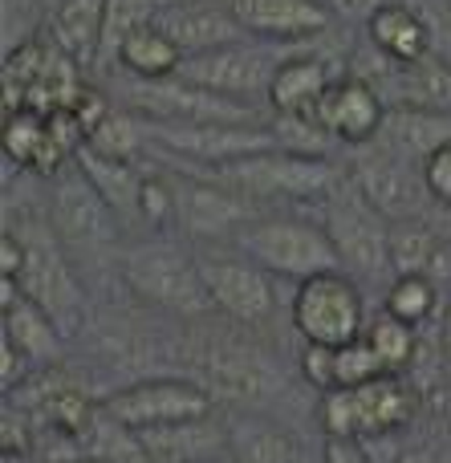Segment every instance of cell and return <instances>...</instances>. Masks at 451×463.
Wrapping results in <instances>:
<instances>
[{
	"label": "cell",
	"instance_id": "cell-13",
	"mask_svg": "<svg viewBox=\"0 0 451 463\" xmlns=\"http://www.w3.org/2000/svg\"><path fill=\"white\" fill-rule=\"evenodd\" d=\"M346 175L358 184V192L390 220V224H403V220H423L428 208H436L423 184V167L399 159L395 151L371 143V146H354L346 163Z\"/></svg>",
	"mask_w": 451,
	"mask_h": 463
},
{
	"label": "cell",
	"instance_id": "cell-24",
	"mask_svg": "<svg viewBox=\"0 0 451 463\" xmlns=\"http://www.w3.org/2000/svg\"><path fill=\"white\" fill-rule=\"evenodd\" d=\"M451 143V118L447 114H423V110H403V106H390L387 110V122H382V135H379V146L395 151L399 159L423 163L431 159L436 151H444Z\"/></svg>",
	"mask_w": 451,
	"mask_h": 463
},
{
	"label": "cell",
	"instance_id": "cell-27",
	"mask_svg": "<svg viewBox=\"0 0 451 463\" xmlns=\"http://www.w3.org/2000/svg\"><path fill=\"white\" fill-rule=\"evenodd\" d=\"M224 448L236 463H293L289 431L252 411H236L224 423Z\"/></svg>",
	"mask_w": 451,
	"mask_h": 463
},
{
	"label": "cell",
	"instance_id": "cell-23",
	"mask_svg": "<svg viewBox=\"0 0 451 463\" xmlns=\"http://www.w3.org/2000/svg\"><path fill=\"white\" fill-rule=\"evenodd\" d=\"M0 337L13 342L21 350V358L29 366H57L65 354V334L53 326L45 309L29 297H16V301L0 305Z\"/></svg>",
	"mask_w": 451,
	"mask_h": 463
},
{
	"label": "cell",
	"instance_id": "cell-5",
	"mask_svg": "<svg viewBox=\"0 0 451 463\" xmlns=\"http://www.w3.org/2000/svg\"><path fill=\"white\" fill-rule=\"evenodd\" d=\"M228 244H232L236 252H244L249 260H257L265 272L297 280V285L309 277L342 269L325 228L317 224V220L289 216V212H260V216L249 220Z\"/></svg>",
	"mask_w": 451,
	"mask_h": 463
},
{
	"label": "cell",
	"instance_id": "cell-31",
	"mask_svg": "<svg viewBox=\"0 0 451 463\" xmlns=\"http://www.w3.org/2000/svg\"><path fill=\"white\" fill-rule=\"evenodd\" d=\"M167 5H175V0H106L102 61L118 57L122 41H127L130 33H138V29H146V24H155L163 13H167Z\"/></svg>",
	"mask_w": 451,
	"mask_h": 463
},
{
	"label": "cell",
	"instance_id": "cell-33",
	"mask_svg": "<svg viewBox=\"0 0 451 463\" xmlns=\"http://www.w3.org/2000/svg\"><path fill=\"white\" fill-rule=\"evenodd\" d=\"M379 378H387V366L379 362V354L366 337L334 350V391H362Z\"/></svg>",
	"mask_w": 451,
	"mask_h": 463
},
{
	"label": "cell",
	"instance_id": "cell-38",
	"mask_svg": "<svg viewBox=\"0 0 451 463\" xmlns=\"http://www.w3.org/2000/svg\"><path fill=\"white\" fill-rule=\"evenodd\" d=\"M436 212H439V220H436L439 232H444V236L451 240V208H436Z\"/></svg>",
	"mask_w": 451,
	"mask_h": 463
},
{
	"label": "cell",
	"instance_id": "cell-1",
	"mask_svg": "<svg viewBox=\"0 0 451 463\" xmlns=\"http://www.w3.org/2000/svg\"><path fill=\"white\" fill-rule=\"evenodd\" d=\"M118 280L143 309L167 313L179 321H203L216 309L200 269V252L171 236H143L122 244Z\"/></svg>",
	"mask_w": 451,
	"mask_h": 463
},
{
	"label": "cell",
	"instance_id": "cell-14",
	"mask_svg": "<svg viewBox=\"0 0 451 463\" xmlns=\"http://www.w3.org/2000/svg\"><path fill=\"white\" fill-rule=\"evenodd\" d=\"M127 106L151 122H232V127H257L260 110L249 102L224 98L208 86H195L187 78H163V81H135L127 90Z\"/></svg>",
	"mask_w": 451,
	"mask_h": 463
},
{
	"label": "cell",
	"instance_id": "cell-4",
	"mask_svg": "<svg viewBox=\"0 0 451 463\" xmlns=\"http://www.w3.org/2000/svg\"><path fill=\"white\" fill-rule=\"evenodd\" d=\"M317 224L325 228L338 264L354 280H395L390 269V220L358 192L350 175L338 179L330 195L317 203Z\"/></svg>",
	"mask_w": 451,
	"mask_h": 463
},
{
	"label": "cell",
	"instance_id": "cell-6",
	"mask_svg": "<svg viewBox=\"0 0 451 463\" xmlns=\"http://www.w3.org/2000/svg\"><path fill=\"white\" fill-rule=\"evenodd\" d=\"M49 224H53L57 240L65 244V252L73 260H102V256H114L118 264V252H122V220L114 216V208L102 200L89 175L70 163L61 167L53 179H49Z\"/></svg>",
	"mask_w": 451,
	"mask_h": 463
},
{
	"label": "cell",
	"instance_id": "cell-10",
	"mask_svg": "<svg viewBox=\"0 0 451 463\" xmlns=\"http://www.w3.org/2000/svg\"><path fill=\"white\" fill-rule=\"evenodd\" d=\"M281 45H268V41H236V45L211 49V53H195L183 61L179 78L195 81V86H208L224 98H236V102H249L260 110V102H268V90H273V78L285 61Z\"/></svg>",
	"mask_w": 451,
	"mask_h": 463
},
{
	"label": "cell",
	"instance_id": "cell-29",
	"mask_svg": "<svg viewBox=\"0 0 451 463\" xmlns=\"http://www.w3.org/2000/svg\"><path fill=\"white\" fill-rule=\"evenodd\" d=\"M94 151L110 155V159H130L135 163L138 155L151 146V135H146V118L138 110H106L102 122L89 130L86 138Z\"/></svg>",
	"mask_w": 451,
	"mask_h": 463
},
{
	"label": "cell",
	"instance_id": "cell-41",
	"mask_svg": "<svg viewBox=\"0 0 451 463\" xmlns=\"http://www.w3.org/2000/svg\"><path fill=\"white\" fill-rule=\"evenodd\" d=\"M73 463H110V459H94V456H86V459H73Z\"/></svg>",
	"mask_w": 451,
	"mask_h": 463
},
{
	"label": "cell",
	"instance_id": "cell-40",
	"mask_svg": "<svg viewBox=\"0 0 451 463\" xmlns=\"http://www.w3.org/2000/svg\"><path fill=\"white\" fill-rule=\"evenodd\" d=\"M399 463H431V456H428V451H407Z\"/></svg>",
	"mask_w": 451,
	"mask_h": 463
},
{
	"label": "cell",
	"instance_id": "cell-15",
	"mask_svg": "<svg viewBox=\"0 0 451 463\" xmlns=\"http://www.w3.org/2000/svg\"><path fill=\"white\" fill-rule=\"evenodd\" d=\"M317 122L325 127V135L342 146H371L379 143L382 122H387V102L374 90V81L358 78V73H342L334 78V86L325 90Z\"/></svg>",
	"mask_w": 451,
	"mask_h": 463
},
{
	"label": "cell",
	"instance_id": "cell-11",
	"mask_svg": "<svg viewBox=\"0 0 451 463\" xmlns=\"http://www.w3.org/2000/svg\"><path fill=\"white\" fill-rule=\"evenodd\" d=\"M163 179H167L171 195H175V228H183L187 236L200 240H216V244H228L249 220H257V203L244 200L240 192L216 184V179L200 175V171L187 167H163Z\"/></svg>",
	"mask_w": 451,
	"mask_h": 463
},
{
	"label": "cell",
	"instance_id": "cell-7",
	"mask_svg": "<svg viewBox=\"0 0 451 463\" xmlns=\"http://www.w3.org/2000/svg\"><path fill=\"white\" fill-rule=\"evenodd\" d=\"M102 411L127 431H171V427L208 423L216 399L195 378H138L102 399Z\"/></svg>",
	"mask_w": 451,
	"mask_h": 463
},
{
	"label": "cell",
	"instance_id": "cell-42",
	"mask_svg": "<svg viewBox=\"0 0 451 463\" xmlns=\"http://www.w3.org/2000/svg\"><path fill=\"white\" fill-rule=\"evenodd\" d=\"M447 378H451V358H447Z\"/></svg>",
	"mask_w": 451,
	"mask_h": 463
},
{
	"label": "cell",
	"instance_id": "cell-43",
	"mask_svg": "<svg viewBox=\"0 0 451 463\" xmlns=\"http://www.w3.org/2000/svg\"><path fill=\"white\" fill-rule=\"evenodd\" d=\"M447 16H451V0H447Z\"/></svg>",
	"mask_w": 451,
	"mask_h": 463
},
{
	"label": "cell",
	"instance_id": "cell-28",
	"mask_svg": "<svg viewBox=\"0 0 451 463\" xmlns=\"http://www.w3.org/2000/svg\"><path fill=\"white\" fill-rule=\"evenodd\" d=\"M358 402V443L366 439H387V435L403 431L411 419V391L399 383V374H387L379 383L354 391Z\"/></svg>",
	"mask_w": 451,
	"mask_h": 463
},
{
	"label": "cell",
	"instance_id": "cell-16",
	"mask_svg": "<svg viewBox=\"0 0 451 463\" xmlns=\"http://www.w3.org/2000/svg\"><path fill=\"white\" fill-rule=\"evenodd\" d=\"M244 33L268 45H301L330 33L334 13L325 0H228Z\"/></svg>",
	"mask_w": 451,
	"mask_h": 463
},
{
	"label": "cell",
	"instance_id": "cell-30",
	"mask_svg": "<svg viewBox=\"0 0 451 463\" xmlns=\"http://www.w3.org/2000/svg\"><path fill=\"white\" fill-rule=\"evenodd\" d=\"M382 309L390 317L407 321L411 329L428 326L439 309V285L428 277H395L387 285V297H382Z\"/></svg>",
	"mask_w": 451,
	"mask_h": 463
},
{
	"label": "cell",
	"instance_id": "cell-22",
	"mask_svg": "<svg viewBox=\"0 0 451 463\" xmlns=\"http://www.w3.org/2000/svg\"><path fill=\"white\" fill-rule=\"evenodd\" d=\"M49 37L78 70L102 61L106 0H57L49 13Z\"/></svg>",
	"mask_w": 451,
	"mask_h": 463
},
{
	"label": "cell",
	"instance_id": "cell-25",
	"mask_svg": "<svg viewBox=\"0 0 451 463\" xmlns=\"http://www.w3.org/2000/svg\"><path fill=\"white\" fill-rule=\"evenodd\" d=\"M387 86L395 90V106L451 118V65L444 57H423L415 65H387Z\"/></svg>",
	"mask_w": 451,
	"mask_h": 463
},
{
	"label": "cell",
	"instance_id": "cell-17",
	"mask_svg": "<svg viewBox=\"0 0 451 463\" xmlns=\"http://www.w3.org/2000/svg\"><path fill=\"white\" fill-rule=\"evenodd\" d=\"M159 24L179 41L187 57L195 53H211V49L236 45L249 41L244 24L236 21V13L228 5H211V0H183V5H167V13L159 16Z\"/></svg>",
	"mask_w": 451,
	"mask_h": 463
},
{
	"label": "cell",
	"instance_id": "cell-3",
	"mask_svg": "<svg viewBox=\"0 0 451 463\" xmlns=\"http://www.w3.org/2000/svg\"><path fill=\"white\" fill-rule=\"evenodd\" d=\"M200 175L232 187L252 203H322L346 175V167H338L334 159L273 146V151L249 155V159L224 163V167H208Z\"/></svg>",
	"mask_w": 451,
	"mask_h": 463
},
{
	"label": "cell",
	"instance_id": "cell-39",
	"mask_svg": "<svg viewBox=\"0 0 451 463\" xmlns=\"http://www.w3.org/2000/svg\"><path fill=\"white\" fill-rule=\"evenodd\" d=\"M200 463H236V459L228 456V448H224V451H216V456H211V451H208V456H203Z\"/></svg>",
	"mask_w": 451,
	"mask_h": 463
},
{
	"label": "cell",
	"instance_id": "cell-19",
	"mask_svg": "<svg viewBox=\"0 0 451 463\" xmlns=\"http://www.w3.org/2000/svg\"><path fill=\"white\" fill-rule=\"evenodd\" d=\"M73 163L89 175V184L102 192V200L114 208V216L122 220V228H143V187L146 171H138L130 159H110V155L94 151L89 143H81L73 151Z\"/></svg>",
	"mask_w": 451,
	"mask_h": 463
},
{
	"label": "cell",
	"instance_id": "cell-12",
	"mask_svg": "<svg viewBox=\"0 0 451 463\" xmlns=\"http://www.w3.org/2000/svg\"><path fill=\"white\" fill-rule=\"evenodd\" d=\"M200 269L208 280V293L216 313H224L228 321L244 329H260L273 321L277 313V285L273 272H265L257 260H249L244 252H228V248H211L200 252Z\"/></svg>",
	"mask_w": 451,
	"mask_h": 463
},
{
	"label": "cell",
	"instance_id": "cell-9",
	"mask_svg": "<svg viewBox=\"0 0 451 463\" xmlns=\"http://www.w3.org/2000/svg\"><path fill=\"white\" fill-rule=\"evenodd\" d=\"M151 146L163 163H192V171L224 167V163L249 159V155L273 151L277 135L268 122L257 127H232V122H151L146 118Z\"/></svg>",
	"mask_w": 451,
	"mask_h": 463
},
{
	"label": "cell",
	"instance_id": "cell-32",
	"mask_svg": "<svg viewBox=\"0 0 451 463\" xmlns=\"http://www.w3.org/2000/svg\"><path fill=\"white\" fill-rule=\"evenodd\" d=\"M362 337L374 345V354H379V362L387 366V374H403V370L411 366V358H415V329L407 326V321L390 317V313L382 309L379 317L366 326Z\"/></svg>",
	"mask_w": 451,
	"mask_h": 463
},
{
	"label": "cell",
	"instance_id": "cell-21",
	"mask_svg": "<svg viewBox=\"0 0 451 463\" xmlns=\"http://www.w3.org/2000/svg\"><path fill=\"white\" fill-rule=\"evenodd\" d=\"M366 41L390 65H415L431 57V24L407 0H390L366 21Z\"/></svg>",
	"mask_w": 451,
	"mask_h": 463
},
{
	"label": "cell",
	"instance_id": "cell-20",
	"mask_svg": "<svg viewBox=\"0 0 451 463\" xmlns=\"http://www.w3.org/2000/svg\"><path fill=\"white\" fill-rule=\"evenodd\" d=\"M330 86H334V73L322 57L317 53H289L273 78L268 106H273V114H281V118L317 122V110H322V98Z\"/></svg>",
	"mask_w": 451,
	"mask_h": 463
},
{
	"label": "cell",
	"instance_id": "cell-34",
	"mask_svg": "<svg viewBox=\"0 0 451 463\" xmlns=\"http://www.w3.org/2000/svg\"><path fill=\"white\" fill-rule=\"evenodd\" d=\"M423 184L436 208H451V143L423 163Z\"/></svg>",
	"mask_w": 451,
	"mask_h": 463
},
{
	"label": "cell",
	"instance_id": "cell-2",
	"mask_svg": "<svg viewBox=\"0 0 451 463\" xmlns=\"http://www.w3.org/2000/svg\"><path fill=\"white\" fill-rule=\"evenodd\" d=\"M16 240L24 244V272H21V293L37 301L41 309L53 317V326L70 342L81 326H86V293H81V272L65 244L57 240L49 212H24L16 224H8Z\"/></svg>",
	"mask_w": 451,
	"mask_h": 463
},
{
	"label": "cell",
	"instance_id": "cell-35",
	"mask_svg": "<svg viewBox=\"0 0 451 463\" xmlns=\"http://www.w3.org/2000/svg\"><path fill=\"white\" fill-rule=\"evenodd\" d=\"M325 5H330V13L342 16V21H362L366 24L382 5H390V0H325Z\"/></svg>",
	"mask_w": 451,
	"mask_h": 463
},
{
	"label": "cell",
	"instance_id": "cell-37",
	"mask_svg": "<svg viewBox=\"0 0 451 463\" xmlns=\"http://www.w3.org/2000/svg\"><path fill=\"white\" fill-rule=\"evenodd\" d=\"M0 463H41L33 451H13V456H0Z\"/></svg>",
	"mask_w": 451,
	"mask_h": 463
},
{
	"label": "cell",
	"instance_id": "cell-36",
	"mask_svg": "<svg viewBox=\"0 0 451 463\" xmlns=\"http://www.w3.org/2000/svg\"><path fill=\"white\" fill-rule=\"evenodd\" d=\"M322 463H371L358 439H325Z\"/></svg>",
	"mask_w": 451,
	"mask_h": 463
},
{
	"label": "cell",
	"instance_id": "cell-8",
	"mask_svg": "<svg viewBox=\"0 0 451 463\" xmlns=\"http://www.w3.org/2000/svg\"><path fill=\"white\" fill-rule=\"evenodd\" d=\"M293 329L305 345H322V350H342V345L358 342L366 334V305L362 288L354 277L342 269L309 277L293 293Z\"/></svg>",
	"mask_w": 451,
	"mask_h": 463
},
{
	"label": "cell",
	"instance_id": "cell-18",
	"mask_svg": "<svg viewBox=\"0 0 451 463\" xmlns=\"http://www.w3.org/2000/svg\"><path fill=\"white\" fill-rule=\"evenodd\" d=\"M390 269H395V277H428L436 285H447L451 240L431 216L390 224Z\"/></svg>",
	"mask_w": 451,
	"mask_h": 463
},
{
	"label": "cell",
	"instance_id": "cell-26",
	"mask_svg": "<svg viewBox=\"0 0 451 463\" xmlns=\"http://www.w3.org/2000/svg\"><path fill=\"white\" fill-rule=\"evenodd\" d=\"M114 61H118L135 81H163V78H175V73L183 70L187 53L179 49V41L155 21V24H146V29L130 33V37L122 41Z\"/></svg>",
	"mask_w": 451,
	"mask_h": 463
}]
</instances>
